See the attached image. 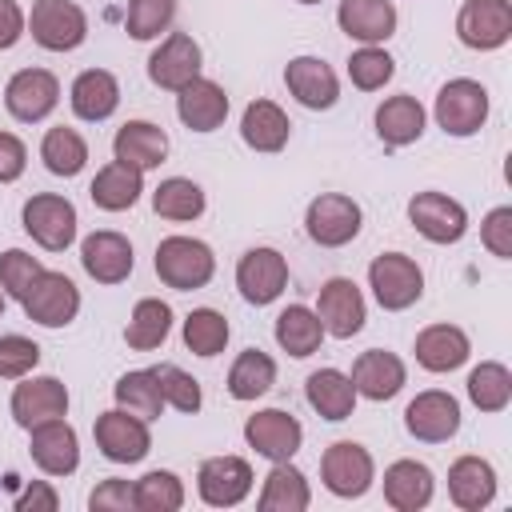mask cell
Masks as SVG:
<instances>
[{"label": "cell", "instance_id": "obj_9", "mask_svg": "<svg viewBox=\"0 0 512 512\" xmlns=\"http://www.w3.org/2000/svg\"><path fill=\"white\" fill-rule=\"evenodd\" d=\"M404 428L424 444H444L460 432V400L444 388L416 392L404 408Z\"/></svg>", "mask_w": 512, "mask_h": 512}, {"label": "cell", "instance_id": "obj_6", "mask_svg": "<svg viewBox=\"0 0 512 512\" xmlns=\"http://www.w3.org/2000/svg\"><path fill=\"white\" fill-rule=\"evenodd\" d=\"M28 28H32V40L40 48H48V52H72L88 36V16L72 0H36L32 4V16H28Z\"/></svg>", "mask_w": 512, "mask_h": 512}, {"label": "cell", "instance_id": "obj_38", "mask_svg": "<svg viewBox=\"0 0 512 512\" xmlns=\"http://www.w3.org/2000/svg\"><path fill=\"white\" fill-rule=\"evenodd\" d=\"M276 384V364L260 348H244L228 368V392L236 400H256Z\"/></svg>", "mask_w": 512, "mask_h": 512}, {"label": "cell", "instance_id": "obj_34", "mask_svg": "<svg viewBox=\"0 0 512 512\" xmlns=\"http://www.w3.org/2000/svg\"><path fill=\"white\" fill-rule=\"evenodd\" d=\"M260 512H304L312 504V492H308V480L300 468H292L288 460H276L272 472L264 476V488H260Z\"/></svg>", "mask_w": 512, "mask_h": 512}, {"label": "cell", "instance_id": "obj_43", "mask_svg": "<svg viewBox=\"0 0 512 512\" xmlns=\"http://www.w3.org/2000/svg\"><path fill=\"white\" fill-rule=\"evenodd\" d=\"M228 320L216 308H192L184 316V348L196 356H220L228 344Z\"/></svg>", "mask_w": 512, "mask_h": 512}, {"label": "cell", "instance_id": "obj_41", "mask_svg": "<svg viewBox=\"0 0 512 512\" xmlns=\"http://www.w3.org/2000/svg\"><path fill=\"white\" fill-rule=\"evenodd\" d=\"M116 408L140 416V420H156L164 412V396H160V384L152 376V368H136V372H124L116 380Z\"/></svg>", "mask_w": 512, "mask_h": 512}, {"label": "cell", "instance_id": "obj_39", "mask_svg": "<svg viewBox=\"0 0 512 512\" xmlns=\"http://www.w3.org/2000/svg\"><path fill=\"white\" fill-rule=\"evenodd\" d=\"M40 160L52 176H76L88 164V144L76 128H48L40 140Z\"/></svg>", "mask_w": 512, "mask_h": 512}, {"label": "cell", "instance_id": "obj_45", "mask_svg": "<svg viewBox=\"0 0 512 512\" xmlns=\"http://www.w3.org/2000/svg\"><path fill=\"white\" fill-rule=\"evenodd\" d=\"M392 72H396V60H392L384 48H376V44H364V48H356V52L348 56V80H352L360 92L384 88V84L392 80Z\"/></svg>", "mask_w": 512, "mask_h": 512}, {"label": "cell", "instance_id": "obj_37", "mask_svg": "<svg viewBox=\"0 0 512 512\" xmlns=\"http://www.w3.org/2000/svg\"><path fill=\"white\" fill-rule=\"evenodd\" d=\"M168 332H172V308H168L164 300H156V296L136 300V308H132V316H128V328H124L128 348L152 352V348H160V344L168 340Z\"/></svg>", "mask_w": 512, "mask_h": 512}, {"label": "cell", "instance_id": "obj_54", "mask_svg": "<svg viewBox=\"0 0 512 512\" xmlns=\"http://www.w3.org/2000/svg\"><path fill=\"white\" fill-rule=\"evenodd\" d=\"M24 8L16 0H0V52L12 48L20 36H24Z\"/></svg>", "mask_w": 512, "mask_h": 512}, {"label": "cell", "instance_id": "obj_20", "mask_svg": "<svg viewBox=\"0 0 512 512\" xmlns=\"http://www.w3.org/2000/svg\"><path fill=\"white\" fill-rule=\"evenodd\" d=\"M80 264H84V272H88L96 284H120V280L132 276L136 256H132V244H128L120 232L100 228V232L84 236V244H80Z\"/></svg>", "mask_w": 512, "mask_h": 512}, {"label": "cell", "instance_id": "obj_25", "mask_svg": "<svg viewBox=\"0 0 512 512\" xmlns=\"http://www.w3.org/2000/svg\"><path fill=\"white\" fill-rule=\"evenodd\" d=\"M416 364L428 368V372H452L460 368L468 356H472V344H468V332L456 328V324H428L416 332Z\"/></svg>", "mask_w": 512, "mask_h": 512}, {"label": "cell", "instance_id": "obj_31", "mask_svg": "<svg viewBox=\"0 0 512 512\" xmlns=\"http://www.w3.org/2000/svg\"><path fill=\"white\" fill-rule=\"evenodd\" d=\"M376 132L388 148H404V144H416L424 136V104L408 92L400 96H388L380 108H376Z\"/></svg>", "mask_w": 512, "mask_h": 512}, {"label": "cell", "instance_id": "obj_16", "mask_svg": "<svg viewBox=\"0 0 512 512\" xmlns=\"http://www.w3.org/2000/svg\"><path fill=\"white\" fill-rule=\"evenodd\" d=\"M196 492L208 508H236L252 492V468L244 456H208L196 472Z\"/></svg>", "mask_w": 512, "mask_h": 512}, {"label": "cell", "instance_id": "obj_35", "mask_svg": "<svg viewBox=\"0 0 512 512\" xmlns=\"http://www.w3.org/2000/svg\"><path fill=\"white\" fill-rule=\"evenodd\" d=\"M308 404L324 416V420H348L356 408V388L340 368H316L304 384Z\"/></svg>", "mask_w": 512, "mask_h": 512}, {"label": "cell", "instance_id": "obj_1", "mask_svg": "<svg viewBox=\"0 0 512 512\" xmlns=\"http://www.w3.org/2000/svg\"><path fill=\"white\" fill-rule=\"evenodd\" d=\"M156 276L176 288V292H192V288H204L216 272V256L204 240L196 236H164L156 244Z\"/></svg>", "mask_w": 512, "mask_h": 512}, {"label": "cell", "instance_id": "obj_4", "mask_svg": "<svg viewBox=\"0 0 512 512\" xmlns=\"http://www.w3.org/2000/svg\"><path fill=\"white\" fill-rule=\"evenodd\" d=\"M488 120V88L480 80L456 76L436 92V124L448 136H472Z\"/></svg>", "mask_w": 512, "mask_h": 512}, {"label": "cell", "instance_id": "obj_10", "mask_svg": "<svg viewBox=\"0 0 512 512\" xmlns=\"http://www.w3.org/2000/svg\"><path fill=\"white\" fill-rule=\"evenodd\" d=\"M92 436H96V448L104 452V460H112V464H136L152 448L148 420H140V416L124 412V408L100 412L96 424H92Z\"/></svg>", "mask_w": 512, "mask_h": 512}, {"label": "cell", "instance_id": "obj_50", "mask_svg": "<svg viewBox=\"0 0 512 512\" xmlns=\"http://www.w3.org/2000/svg\"><path fill=\"white\" fill-rule=\"evenodd\" d=\"M480 240H484V248H488L496 260H512V208H508V204H500V208H492V212L484 216Z\"/></svg>", "mask_w": 512, "mask_h": 512}, {"label": "cell", "instance_id": "obj_21", "mask_svg": "<svg viewBox=\"0 0 512 512\" xmlns=\"http://www.w3.org/2000/svg\"><path fill=\"white\" fill-rule=\"evenodd\" d=\"M68 412V388L56 376H24L12 392V420L20 428H32L40 420H56Z\"/></svg>", "mask_w": 512, "mask_h": 512}, {"label": "cell", "instance_id": "obj_36", "mask_svg": "<svg viewBox=\"0 0 512 512\" xmlns=\"http://www.w3.org/2000/svg\"><path fill=\"white\" fill-rule=\"evenodd\" d=\"M320 340H324V324H320V316H316L312 308L288 304V308L276 316V344H280L288 356L304 360V356H312V352L320 348Z\"/></svg>", "mask_w": 512, "mask_h": 512}, {"label": "cell", "instance_id": "obj_14", "mask_svg": "<svg viewBox=\"0 0 512 512\" xmlns=\"http://www.w3.org/2000/svg\"><path fill=\"white\" fill-rule=\"evenodd\" d=\"M244 440H248V448H256V456H264V460L276 464V460H292L300 452L304 428H300V420L292 412L264 408V412H256V416L244 420Z\"/></svg>", "mask_w": 512, "mask_h": 512}, {"label": "cell", "instance_id": "obj_46", "mask_svg": "<svg viewBox=\"0 0 512 512\" xmlns=\"http://www.w3.org/2000/svg\"><path fill=\"white\" fill-rule=\"evenodd\" d=\"M172 16H176V0H128L124 28L132 40H152V36L168 32Z\"/></svg>", "mask_w": 512, "mask_h": 512}, {"label": "cell", "instance_id": "obj_18", "mask_svg": "<svg viewBox=\"0 0 512 512\" xmlns=\"http://www.w3.org/2000/svg\"><path fill=\"white\" fill-rule=\"evenodd\" d=\"M200 44L188 36V32H168L164 44L148 56V80L156 88H168V92H180L184 84H192L200 76Z\"/></svg>", "mask_w": 512, "mask_h": 512}, {"label": "cell", "instance_id": "obj_13", "mask_svg": "<svg viewBox=\"0 0 512 512\" xmlns=\"http://www.w3.org/2000/svg\"><path fill=\"white\" fill-rule=\"evenodd\" d=\"M56 104H60V80L48 68H20L4 84V108H8V116L24 120V124L44 120Z\"/></svg>", "mask_w": 512, "mask_h": 512}, {"label": "cell", "instance_id": "obj_53", "mask_svg": "<svg viewBox=\"0 0 512 512\" xmlns=\"http://www.w3.org/2000/svg\"><path fill=\"white\" fill-rule=\"evenodd\" d=\"M56 508H60V496H56V488L44 484V480H32V484L16 496V512H56Z\"/></svg>", "mask_w": 512, "mask_h": 512}, {"label": "cell", "instance_id": "obj_15", "mask_svg": "<svg viewBox=\"0 0 512 512\" xmlns=\"http://www.w3.org/2000/svg\"><path fill=\"white\" fill-rule=\"evenodd\" d=\"M28 432H32L28 452H32V460L44 476H72L80 468V440H76V428L64 416L40 420Z\"/></svg>", "mask_w": 512, "mask_h": 512}, {"label": "cell", "instance_id": "obj_49", "mask_svg": "<svg viewBox=\"0 0 512 512\" xmlns=\"http://www.w3.org/2000/svg\"><path fill=\"white\" fill-rule=\"evenodd\" d=\"M40 364V344L28 336H0V380H24Z\"/></svg>", "mask_w": 512, "mask_h": 512}, {"label": "cell", "instance_id": "obj_12", "mask_svg": "<svg viewBox=\"0 0 512 512\" xmlns=\"http://www.w3.org/2000/svg\"><path fill=\"white\" fill-rule=\"evenodd\" d=\"M456 36H460V44H468L476 52H492V48L508 44L512 4L508 0H464V8L456 16Z\"/></svg>", "mask_w": 512, "mask_h": 512}, {"label": "cell", "instance_id": "obj_22", "mask_svg": "<svg viewBox=\"0 0 512 512\" xmlns=\"http://www.w3.org/2000/svg\"><path fill=\"white\" fill-rule=\"evenodd\" d=\"M284 84H288V92H292L304 108H312V112L332 108V104L340 100V80H336V72H332L320 56H296V60H288Z\"/></svg>", "mask_w": 512, "mask_h": 512}, {"label": "cell", "instance_id": "obj_5", "mask_svg": "<svg viewBox=\"0 0 512 512\" xmlns=\"http://www.w3.org/2000/svg\"><path fill=\"white\" fill-rule=\"evenodd\" d=\"M24 232L48 248V252H64L76 240V204L56 196V192H36L24 200Z\"/></svg>", "mask_w": 512, "mask_h": 512}, {"label": "cell", "instance_id": "obj_32", "mask_svg": "<svg viewBox=\"0 0 512 512\" xmlns=\"http://www.w3.org/2000/svg\"><path fill=\"white\" fill-rule=\"evenodd\" d=\"M72 112L80 116V120H108L112 112H116V104H120V84H116V76L112 72H104V68H88V72H80L76 80H72Z\"/></svg>", "mask_w": 512, "mask_h": 512}, {"label": "cell", "instance_id": "obj_19", "mask_svg": "<svg viewBox=\"0 0 512 512\" xmlns=\"http://www.w3.org/2000/svg\"><path fill=\"white\" fill-rule=\"evenodd\" d=\"M288 284V260L276 248H248L236 264V288L248 304H272Z\"/></svg>", "mask_w": 512, "mask_h": 512}, {"label": "cell", "instance_id": "obj_33", "mask_svg": "<svg viewBox=\"0 0 512 512\" xmlns=\"http://www.w3.org/2000/svg\"><path fill=\"white\" fill-rule=\"evenodd\" d=\"M288 132H292V120L272 100H252L240 116V136L256 152H280L288 144Z\"/></svg>", "mask_w": 512, "mask_h": 512}, {"label": "cell", "instance_id": "obj_51", "mask_svg": "<svg viewBox=\"0 0 512 512\" xmlns=\"http://www.w3.org/2000/svg\"><path fill=\"white\" fill-rule=\"evenodd\" d=\"M88 508L92 512H132L136 508V492H132V484L128 480H100L96 488H92V496H88Z\"/></svg>", "mask_w": 512, "mask_h": 512}, {"label": "cell", "instance_id": "obj_29", "mask_svg": "<svg viewBox=\"0 0 512 512\" xmlns=\"http://www.w3.org/2000/svg\"><path fill=\"white\" fill-rule=\"evenodd\" d=\"M112 156L124 160V164H132V168H140V172L160 168L164 156H168V136L152 120H128L116 132V140H112Z\"/></svg>", "mask_w": 512, "mask_h": 512}, {"label": "cell", "instance_id": "obj_17", "mask_svg": "<svg viewBox=\"0 0 512 512\" xmlns=\"http://www.w3.org/2000/svg\"><path fill=\"white\" fill-rule=\"evenodd\" d=\"M316 316H320V324H324L328 336H336V340L356 336L364 328V320H368V308H364V296H360L356 280L332 276L320 288V296H316Z\"/></svg>", "mask_w": 512, "mask_h": 512}, {"label": "cell", "instance_id": "obj_11", "mask_svg": "<svg viewBox=\"0 0 512 512\" xmlns=\"http://www.w3.org/2000/svg\"><path fill=\"white\" fill-rule=\"evenodd\" d=\"M408 220L412 228L432 240V244H456L468 232V212L460 200L444 196V192H416L408 200Z\"/></svg>", "mask_w": 512, "mask_h": 512}, {"label": "cell", "instance_id": "obj_52", "mask_svg": "<svg viewBox=\"0 0 512 512\" xmlns=\"http://www.w3.org/2000/svg\"><path fill=\"white\" fill-rule=\"evenodd\" d=\"M24 168H28V148H24V140L12 136V132H0V184L20 180Z\"/></svg>", "mask_w": 512, "mask_h": 512}, {"label": "cell", "instance_id": "obj_3", "mask_svg": "<svg viewBox=\"0 0 512 512\" xmlns=\"http://www.w3.org/2000/svg\"><path fill=\"white\" fill-rule=\"evenodd\" d=\"M320 476H324V488L340 500H356L372 488L376 480V464H372V452L356 440H336L324 448L320 456Z\"/></svg>", "mask_w": 512, "mask_h": 512}, {"label": "cell", "instance_id": "obj_27", "mask_svg": "<svg viewBox=\"0 0 512 512\" xmlns=\"http://www.w3.org/2000/svg\"><path fill=\"white\" fill-rule=\"evenodd\" d=\"M336 24L360 44H384L396 32V8L392 0H340Z\"/></svg>", "mask_w": 512, "mask_h": 512}, {"label": "cell", "instance_id": "obj_48", "mask_svg": "<svg viewBox=\"0 0 512 512\" xmlns=\"http://www.w3.org/2000/svg\"><path fill=\"white\" fill-rule=\"evenodd\" d=\"M40 272H44V264H40L32 252L8 248V252L0 256V292L12 296V300H24V292L32 288V280H36Z\"/></svg>", "mask_w": 512, "mask_h": 512}, {"label": "cell", "instance_id": "obj_55", "mask_svg": "<svg viewBox=\"0 0 512 512\" xmlns=\"http://www.w3.org/2000/svg\"><path fill=\"white\" fill-rule=\"evenodd\" d=\"M0 316H4V292H0Z\"/></svg>", "mask_w": 512, "mask_h": 512}, {"label": "cell", "instance_id": "obj_40", "mask_svg": "<svg viewBox=\"0 0 512 512\" xmlns=\"http://www.w3.org/2000/svg\"><path fill=\"white\" fill-rule=\"evenodd\" d=\"M152 208H156V216L176 220V224L196 220L204 212V188L196 180H188V176H168L152 192Z\"/></svg>", "mask_w": 512, "mask_h": 512}, {"label": "cell", "instance_id": "obj_28", "mask_svg": "<svg viewBox=\"0 0 512 512\" xmlns=\"http://www.w3.org/2000/svg\"><path fill=\"white\" fill-rule=\"evenodd\" d=\"M432 468L420 464V460H396L384 468V500L396 508V512H420L428 508L432 500Z\"/></svg>", "mask_w": 512, "mask_h": 512}, {"label": "cell", "instance_id": "obj_8", "mask_svg": "<svg viewBox=\"0 0 512 512\" xmlns=\"http://www.w3.org/2000/svg\"><path fill=\"white\" fill-rule=\"evenodd\" d=\"M24 312H28V320H36V324H44V328H64V324H72L76 320V312H80V288L64 276V272H40L36 280H32V288L24 292Z\"/></svg>", "mask_w": 512, "mask_h": 512}, {"label": "cell", "instance_id": "obj_56", "mask_svg": "<svg viewBox=\"0 0 512 512\" xmlns=\"http://www.w3.org/2000/svg\"><path fill=\"white\" fill-rule=\"evenodd\" d=\"M300 4H320V0H300Z\"/></svg>", "mask_w": 512, "mask_h": 512}, {"label": "cell", "instance_id": "obj_2", "mask_svg": "<svg viewBox=\"0 0 512 512\" xmlns=\"http://www.w3.org/2000/svg\"><path fill=\"white\" fill-rule=\"evenodd\" d=\"M368 284H372V296L380 300V308H388V312H404L424 296V272L404 252L376 256L368 264Z\"/></svg>", "mask_w": 512, "mask_h": 512}, {"label": "cell", "instance_id": "obj_47", "mask_svg": "<svg viewBox=\"0 0 512 512\" xmlns=\"http://www.w3.org/2000/svg\"><path fill=\"white\" fill-rule=\"evenodd\" d=\"M152 376H156V384H160L164 404H172L176 412H200V404H204L200 384H196L184 368H176V364H156Z\"/></svg>", "mask_w": 512, "mask_h": 512}, {"label": "cell", "instance_id": "obj_24", "mask_svg": "<svg viewBox=\"0 0 512 512\" xmlns=\"http://www.w3.org/2000/svg\"><path fill=\"white\" fill-rule=\"evenodd\" d=\"M176 116L192 132H216L224 124V116H228V92L216 80L196 76L192 84H184L176 92Z\"/></svg>", "mask_w": 512, "mask_h": 512}, {"label": "cell", "instance_id": "obj_42", "mask_svg": "<svg viewBox=\"0 0 512 512\" xmlns=\"http://www.w3.org/2000/svg\"><path fill=\"white\" fill-rule=\"evenodd\" d=\"M468 400L480 412H504L512 400V372L500 360H484L468 372Z\"/></svg>", "mask_w": 512, "mask_h": 512}, {"label": "cell", "instance_id": "obj_26", "mask_svg": "<svg viewBox=\"0 0 512 512\" xmlns=\"http://www.w3.org/2000/svg\"><path fill=\"white\" fill-rule=\"evenodd\" d=\"M448 496L460 512H480L496 500V468L480 456H460L448 468Z\"/></svg>", "mask_w": 512, "mask_h": 512}, {"label": "cell", "instance_id": "obj_44", "mask_svg": "<svg viewBox=\"0 0 512 512\" xmlns=\"http://www.w3.org/2000/svg\"><path fill=\"white\" fill-rule=\"evenodd\" d=\"M132 492H136L140 512H176V508H184V484H180L176 472H164V468L140 476L132 484Z\"/></svg>", "mask_w": 512, "mask_h": 512}, {"label": "cell", "instance_id": "obj_7", "mask_svg": "<svg viewBox=\"0 0 512 512\" xmlns=\"http://www.w3.org/2000/svg\"><path fill=\"white\" fill-rule=\"evenodd\" d=\"M308 236L320 244V248H344L348 240L360 236V224H364V212L352 196L344 192H320L312 204H308Z\"/></svg>", "mask_w": 512, "mask_h": 512}, {"label": "cell", "instance_id": "obj_30", "mask_svg": "<svg viewBox=\"0 0 512 512\" xmlns=\"http://www.w3.org/2000/svg\"><path fill=\"white\" fill-rule=\"evenodd\" d=\"M140 192H144V172L132 168V164H124V160L104 164V168L96 172V180L88 184L92 204L104 208V212H124V208H132V204L140 200Z\"/></svg>", "mask_w": 512, "mask_h": 512}, {"label": "cell", "instance_id": "obj_23", "mask_svg": "<svg viewBox=\"0 0 512 512\" xmlns=\"http://www.w3.org/2000/svg\"><path fill=\"white\" fill-rule=\"evenodd\" d=\"M352 388H356V396H368V400H392L400 388H404V380H408V372H404V360L396 356V352H384V348H368V352H360L356 356V364H352Z\"/></svg>", "mask_w": 512, "mask_h": 512}]
</instances>
